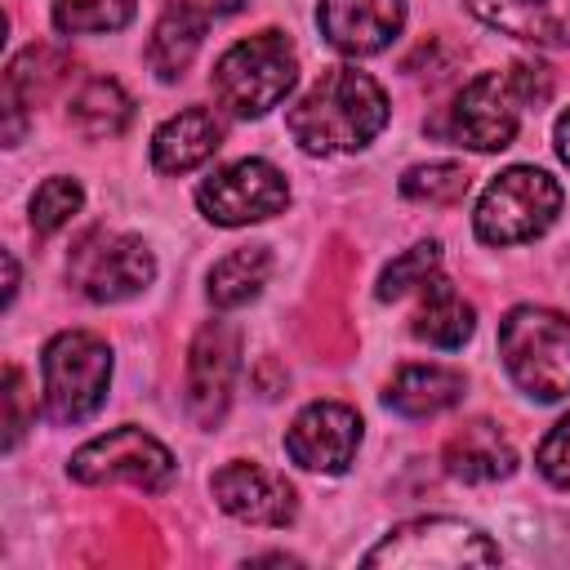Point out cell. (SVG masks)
Masks as SVG:
<instances>
[{
	"label": "cell",
	"instance_id": "cell-1",
	"mask_svg": "<svg viewBox=\"0 0 570 570\" xmlns=\"http://www.w3.org/2000/svg\"><path fill=\"white\" fill-rule=\"evenodd\" d=\"M387 94L356 67H330L285 116L289 138L307 156H343L370 147L387 125Z\"/></svg>",
	"mask_w": 570,
	"mask_h": 570
},
{
	"label": "cell",
	"instance_id": "cell-18",
	"mask_svg": "<svg viewBox=\"0 0 570 570\" xmlns=\"http://www.w3.org/2000/svg\"><path fill=\"white\" fill-rule=\"evenodd\" d=\"M445 472L454 476V481H468V485H485V481H503V476H512L517 472V450L508 445V436L494 428V423H485V419H476V423H468L463 432H454L450 441H445Z\"/></svg>",
	"mask_w": 570,
	"mask_h": 570
},
{
	"label": "cell",
	"instance_id": "cell-5",
	"mask_svg": "<svg viewBox=\"0 0 570 570\" xmlns=\"http://www.w3.org/2000/svg\"><path fill=\"white\" fill-rule=\"evenodd\" d=\"M365 566H396V570H468V566H499V543L485 530L459 517H419L392 525L370 552Z\"/></svg>",
	"mask_w": 570,
	"mask_h": 570
},
{
	"label": "cell",
	"instance_id": "cell-19",
	"mask_svg": "<svg viewBox=\"0 0 570 570\" xmlns=\"http://www.w3.org/2000/svg\"><path fill=\"white\" fill-rule=\"evenodd\" d=\"M468 383L459 370H445V365H405L396 370V379L387 383L383 401L405 414V419H432L441 410H454L463 401Z\"/></svg>",
	"mask_w": 570,
	"mask_h": 570
},
{
	"label": "cell",
	"instance_id": "cell-30",
	"mask_svg": "<svg viewBox=\"0 0 570 570\" xmlns=\"http://www.w3.org/2000/svg\"><path fill=\"white\" fill-rule=\"evenodd\" d=\"M508 76H512V85H517L525 107H539V102L552 98V67H543V62H512Z\"/></svg>",
	"mask_w": 570,
	"mask_h": 570
},
{
	"label": "cell",
	"instance_id": "cell-29",
	"mask_svg": "<svg viewBox=\"0 0 570 570\" xmlns=\"http://www.w3.org/2000/svg\"><path fill=\"white\" fill-rule=\"evenodd\" d=\"M4 410H9V419H4V450H13L22 428H27V387H22V370L18 365L4 370Z\"/></svg>",
	"mask_w": 570,
	"mask_h": 570
},
{
	"label": "cell",
	"instance_id": "cell-17",
	"mask_svg": "<svg viewBox=\"0 0 570 570\" xmlns=\"http://www.w3.org/2000/svg\"><path fill=\"white\" fill-rule=\"evenodd\" d=\"M223 147V120L209 107H183L151 138V165L160 174H187Z\"/></svg>",
	"mask_w": 570,
	"mask_h": 570
},
{
	"label": "cell",
	"instance_id": "cell-11",
	"mask_svg": "<svg viewBox=\"0 0 570 570\" xmlns=\"http://www.w3.org/2000/svg\"><path fill=\"white\" fill-rule=\"evenodd\" d=\"M236 370H240L236 330L227 321L200 325V334L191 338V352H187V414L200 428H218L223 423V414L232 405Z\"/></svg>",
	"mask_w": 570,
	"mask_h": 570
},
{
	"label": "cell",
	"instance_id": "cell-26",
	"mask_svg": "<svg viewBox=\"0 0 570 570\" xmlns=\"http://www.w3.org/2000/svg\"><path fill=\"white\" fill-rule=\"evenodd\" d=\"M80 205H85V191H80V183L76 178H45L40 187H36V196H31V232L45 240V236H53L58 227H67L76 214H80Z\"/></svg>",
	"mask_w": 570,
	"mask_h": 570
},
{
	"label": "cell",
	"instance_id": "cell-21",
	"mask_svg": "<svg viewBox=\"0 0 570 570\" xmlns=\"http://www.w3.org/2000/svg\"><path fill=\"white\" fill-rule=\"evenodd\" d=\"M267 276H272V249L267 245H240L209 267V303L223 312L240 307V303L258 298Z\"/></svg>",
	"mask_w": 570,
	"mask_h": 570
},
{
	"label": "cell",
	"instance_id": "cell-2",
	"mask_svg": "<svg viewBox=\"0 0 570 570\" xmlns=\"http://www.w3.org/2000/svg\"><path fill=\"white\" fill-rule=\"evenodd\" d=\"M298 80V53L285 31H254L236 40L218 62H214V98L227 116L258 120L267 116Z\"/></svg>",
	"mask_w": 570,
	"mask_h": 570
},
{
	"label": "cell",
	"instance_id": "cell-7",
	"mask_svg": "<svg viewBox=\"0 0 570 570\" xmlns=\"http://www.w3.org/2000/svg\"><path fill=\"white\" fill-rule=\"evenodd\" d=\"M67 276L89 303H120V298H134L151 285L156 258L138 236L98 227L71 249Z\"/></svg>",
	"mask_w": 570,
	"mask_h": 570
},
{
	"label": "cell",
	"instance_id": "cell-16",
	"mask_svg": "<svg viewBox=\"0 0 570 570\" xmlns=\"http://www.w3.org/2000/svg\"><path fill=\"white\" fill-rule=\"evenodd\" d=\"M468 9L503 36L570 49V0H468Z\"/></svg>",
	"mask_w": 570,
	"mask_h": 570
},
{
	"label": "cell",
	"instance_id": "cell-27",
	"mask_svg": "<svg viewBox=\"0 0 570 570\" xmlns=\"http://www.w3.org/2000/svg\"><path fill=\"white\" fill-rule=\"evenodd\" d=\"M436 267H441V245H436V240L410 245L405 254H396V258L383 267V276H379V298L392 303V298H401V294H410V289H423Z\"/></svg>",
	"mask_w": 570,
	"mask_h": 570
},
{
	"label": "cell",
	"instance_id": "cell-13",
	"mask_svg": "<svg viewBox=\"0 0 570 570\" xmlns=\"http://www.w3.org/2000/svg\"><path fill=\"white\" fill-rule=\"evenodd\" d=\"M361 419L343 401H312L285 432V454L307 472H343L356 459Z\"/></svg>",
	"mask_w": 570,
	"mask_h": 570
},
{
	"label": "cell",
	"instance_id": "cell-14",
	"mask_svg": "<svg viewBox=\"0 0 570 570\" xmlns=\"http://www.w3.org/2000/svg\"><path fill=\"white\" fill-rule=\"evenodd\" d=\"M316 22H321V36L338 53L370 58L401 36L405 0H321Z\"/></svg>",
	"mask_w": 570,
	"mask_h": 570
},
{
	"label": "cell",
	"instance_id": "cell-15",
	"mask_svg": "<svg viewBox=\"0 0 570 570\" xmlns=\"http://www.w3.org/2000/svg\"><path fill=\"white\" fill-rule=\"evenodd\" d=\"M245 0H165V13L160 22L151 27V40H147V62L160 80H178L200 40H205V27L223 13H236Z\"/></svg>",
	"mask_w": 570,
	"mask_h": 570
},
{
	"label": "cell",
	"instance_id": "cell-32",
	"mask_svg": "<svg viewBox=\"0 0 570 570\" xmlns=\"http://www.w3.org/2000/svg\"><path fill=\"white\" fill-rule=\"evenodd\" d=\"M13 294H18V263H13V254L4 249V303H13Z\"/></svg>",
	"mask_w": 570,
	"mask_h": 570
},
{
	"label": "cell",
	"instance_id": "cell-12",
	"mask_svg": "<svg viewBox=\"0 0 570 570\" xmlns=\"http://www.w3.org/2000/svg\"><path fill=\"white\" fill-rule=\"evenodd\" d=\"M209 490H214V503L227 517L245 521V525H276L281 530V525H289L298 517L294 485L281 472L263 468V463H245V459L223 463L209 476Z\"/></svg>",
	"mask_w": 570,
	"mask_h": 570
},
{
	"label": "cell",
	"instance_id": "cell-8",
	"mask_svg": "<svg viewBox=\"0 0 570 570\" xmlns=\"http://www.w3.org/2000/svg\"><path fill=\"white\" fill-rule=\"evenodd\" d=\"M196 205L218 227H245V223H263L281 214L289 205V183L272 160L245 156V160L214 169L196 187Z\"/></svg>",
	"mask_w": 570,
	"mask_h": 570
},
{
	"label": "cell",
	"instance_id": "cell-31",
	"mask_svg": "<svg viewBox=\"0 0 570 570\" xmlns=\"http://www.w3.org/2000/svg\"><path fill=\"white\" fill-rule=\"evenodd\" d=\"M552 142H557V156L570 165V107L557 116V129H552Z\"/></svg>",
	"mask_w": 570,
	"mask_h": 570
},
{
	"label": "cell",
	"instance_id": "cell-9",
	"mask_svg": "<svg viewBox=\"0 0 570 570\" xmlns=\"http://www.w3.org/2000/svg\"><path fill=\"white\" fill-rule=\"evenodd\" d=\"M67 472L80 481V485H102V481H129L138 490H165L174 481V454L147 436L142 428H116L107 436H94L85 441Z\"/></svg>",
	"mask_w": 570,
	"mask_h": 570
},
{
	"label": "cell",
	"instance_id": "cell-10",
	"mask_svg": "<svg viewBox=\"0 0 570 570\" xmlns=\"http://www.w3.org/2000/svg\"><path fill=\"white\" fill-rule=\"evenodd\" d=\"M521 107L525 102L508 71H481L459 89L450 107V138L472 151H503L517 138Z\"/></svg>",
	"mask_w": 570,
	"mask_h": 570
},
{
	"label": "cell",
	"instance_id": "cell-25",
	"mask_svg": "<svg viewBox=\"0 0 570 570\" xmlns=\"http://www.w3.org/2000/svg\"><path fill=\"white\" fill-rule=\"evenodd\" d=\"M468 187H472V174L454 160H428V165L405 169L401 178V196L423 200V205H454L468 196Z\"/></svg>",
	"mask_w": 570,
	"mask_h": 570
},
{
	"label": "cell",
	"instance_id": "cell-22",
	"mask_svg": "<svg viewBox=\"0 0 570 570\" xmlns=\"http://www.w3.org/2000/svg\"><path fill=\"white\" fill-rule=\"evenodd\" d=\"M67 116H71V125H76L85 138H116V134L129 125L134 102H129V94H125L111 76H98V80H89V85L71 98Z\"/></svg>",
	"mask_w": 570,
	"mask_h": 570
},
{
	"label": "cell",
	"instance_id": "cell-24",
	"mask_svg": "<svg viewBox=\"0 0 570 570\" xmlns=\"http://www.w3.org/2000/svg\"><path fill=\"white\" fill-rule=\"evenodd\" d=\"M138 0H53L49 13H53V27L62 36H107V31H120L129 27Z\"/></svg>",
	"mask_w": 570,
	"mask_h": 570
},
{
	"label": "cell",
	"instance_id": "cell-3",
	"mask_svg": "<svg viewBox=\"0 0 570 570\" xmlns=\"http://www.w3.org/2000/svg\"><path fill=\"white\" fill-rule=\"evenodd\" d=\"M499 356L512 383L534 401L570 396V316L521 303L499 321Z\"/></svg>",
	"mask_w": 570,
	"mask_h": 570
},
{
	"label": "cell",
	"instance_id": "cell-6",
	"mask_svg": "<svg viewBox=\"0 0 570 570\" xmlns=\"http://www.w3.org/2000/svg\"><path fill=\"white\" fill-rule=\"evenodd\" d=\"M557 214H561L557 178L534 165H512L481 191L472 227L485 245H521L543 236Z\"/></svg>",
	"mask_w": 570,
	"mask_h": 570
},
{
	"label": "cell",
	"instance_id": "cell-28",
	"mask_svg": "<svg viewBox=\"0 0 570 570\" xmlns=\"http://www.w3.org/2000/svg\"><path fill=\"white\" fill-rule=\"evenodd\" d=\"M534 463H539V472H543L557 490H570V414H566V419H557V423H552V432L539 441Z\"/></svg>",
	"mask_w": 570,
	"mask_h": 570
},
{
	"label": "cell",
	"instance_id": "cell-4",
	"mask_svg": "<svg viewBox=\"0 0 570 570\" xmlns=\"http://www.w3.org/2000/svg\"><path fill=\"white\" fill-rule=\"evenodd\" d=\"M45 419L49 423H85L107 401L111 383V347L89 330H62L45 343Z\"/></svg>",
	"mask_w": 570,
	"mask_h": 570
},
{
	"label": "cell",
	"instance_id": "cell-20",
	"mask_svg": "<svg viewBox=\"0 0 570 570\" xmlns=\"http://www.w3.org/2000/svg\"><path fill=\"white\" fill-rule=\"evenodd\" d=\"M410 330H414V338H423L432 347H463L472 338V330H476V312H472L468 298L454 294L450 281L432 276L423 285V303H419Z\"/></svg>",
	"mask_w": 570,
	"mask_h": 570
},
{
	"label": "cell",
	"instance_id": "cell-23",
	"mask_svg": "<svg viewBox=\"0 0 570 570\" xmlns=\"http://www.w3.org/2000/svg\"><path fill=\"white\" fill-rule=\"evenodd\" d=\"M62 76H67V58L53 53L49 45H31V49H22V53L9 62V71H4V94L18 98L22 107H36Z\"/></svg>",
	"mask_w": 570,
	"mask_h": 570
}]
</instances>
